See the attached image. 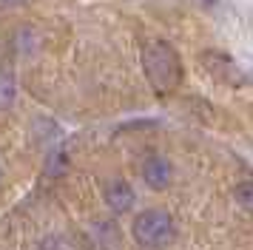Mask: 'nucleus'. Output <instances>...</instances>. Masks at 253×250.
Segmentation results:
<instances>
[{"instance_id": "nucleus-1", "label": "nucleus", "mask_w": 253, "mask_h": 250, "mask_svg": "<svg viewBox=\"0 0 253 250\" xmlns=\"http://www.w3.org/2000/svg\"><path fill=\"white\" fill-rule=\"evenodd\" d=\"M142 71L148 77L154 94H173L182 83V60L168 40H148L142 45Z\"/></svg>"}, {"instance_id": "nucleus-2", "label": "nucleus", "mask_w": 253, "mask_h": 250, "mask_svg": "<svg viewBox=\"0 0 253 250\" xmlns=\"http://www.w3.org/2000/svg\"><path fill=\"white\" fill-rule=\"evenodd\" d=\"M134 242L145 250H162L168 248L176 236V225H173V216L165 208H145L134 216V225H131Z\"/></svg>"}, {"instance_id": "nucleus-3", "label": "nucleus", "mask_w": 253, "mask_h": 250, "mask_svg": "<svg viewBox=\"0 0 253 250\" xmlns=\"http://www.w3.org/2000/svg\"><path fill=\"white\" fill-rule=\"evenodd\" d=\"M139 176H142V182L148 185L151 191L171 188V182H173L171 159L165 157V154H160V151H151L148 157L142 159V165H139Z\"/></svg>"}, {"instance_id": "nucleus-4", "label": "nucleus", "mask_w": 253, "mask_h": 250, "mask_svg": "<svg viewBox=\"0 0 253 250\" xmlns=\"http://www.w3.org/2000/svg\"><path fill=\"white\" fill-rule=\"evenodd\" d=\"M202 66L211 71V77L222 83V85H230L236 88L245 83V74L239 71V66L233 63L230 54H222V51H202Z\"/></svg>"}, {"instance_id": "nucleus-5", "label": "nucleus", "mask_w": 253, "mask_h": 250, "mask_svg": "<svg viewBox=\"0 0 253 250\" xmlns=\"http://www.w3.org/2000/svg\"><path fill=\"white\" fill-rule=\"evenodd\" d=\"M88 248L91 250H123L120 227L108 219H94L88 225Z\"/></svg>"}, {"instance_id": "nucleus-6", "label": "nucleus", "mask_w": 253, "mask_h": 250, "mask_svg": "<svg viewBox=\"0 0 253 250\" xmlns=\"http://www.w3.org/2000/svg\"><path fill=\"white\" fill-rule=\"evenodd\" d=\"M103 199H105V205H108L111 213H128V210H134L137 193H134V188H131L126 179H111L105 185Z\"/></svg>"}, {"instance_id": "nucleus-7", "label": "nucleus", "mask_w": 253, "mask_h": 250, "mask_svg": "<svg viewBox=\"0 0 253 250\" xmlns=\"http://www.w3.org/2000/svg\"><path fill=\"white\" fill-rule=\"evenodd\" d=\"M9 45H12L14 54H32V51L40 48V34H37L32 26H20V29L12 34Z\"/></svg>"}, {"instance_id": "nucleus-8", "label": "nucleus", "mask_w": 253, "mask_h": 250, "mask_svg": "<svg viewBox=\"0 0 253 250\" xmlns=\"http://www.w3.org/2000/svg\"><path fill=\"white\" fill-rule=\"evenodd\" d=\"M43 170H46V176L51 179H57L63 176L66 170H69V151H63V148H51L43 159Z\"/></svg>"}, {"instance_id": "nucleus-9", "label": "nucleus", "mask_w": 253, "mask_h": 250, "mask_svg": "<svg viewBox=\"0 0 253 250\" xmlns=\"http://www.w3.org/2000/svg\"><path fill=\"white\" fill-rule=\"evenodd\" d=\"M14 97H17V80H14V74L6 68V71L0 74V105H3V111H9L14 105Z\"/></svg>"}, {"instance_id": "nucleus-10", "label": "nucleus", "mask_w": 253, "mask_h": 250, "mask_svg": "<svg viewBox=\"0 0 253 250\" xmlns=\"http://www.w3.org/2000/svg\"><path fill=\"white\" fill-rule=\"evenodd\" d=\"M233 199L242 210L253 213V179H242L236 188H233Z\"/></svg>"}, {"instance_id": "nucleus-11", "label": "nucleus", "mask_w": 253, "mask_h": 250, "mask_svg": "<svg viewBox=\"0 0 253 250\" xmlns=\"http://www.w3.org/2000/svg\"><path fill=\"white\" fill-rule=\"evenodd\" d=\"M26 0H3V6H9V9H12V6H23Z\"/></svg>"}]
</instances>
